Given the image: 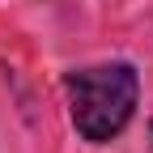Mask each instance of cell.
Masks as SVG:
<instances>
[{
    "label": "cell",
    "mask_w": 153,
    "mask_h": 153,
    "mask_svg": "<svg viewBox=\"0 0 153 153\" xmlns=\"http://www.w3.org/2000/svg\"><path fill=\"white\" fill-rule=\"evenodd\" d=\"M68 106H72V123L85 140L102 145L111 136H119L128 119L136 115L140 98V81L128 64H94V68H76L68 72Z\"/></svg>",
    "instance_id": "6da1fadb"
},
{
    "label": "cell",
    "mask_w": 153,
    "mask_h": 153,
    "mask_svg": "<svg viewBox=\"0 0 153 153\" xmlns=\"http://www.w3.org/2000/svg\"><path fill=\"white\" fill-rule=\"evenodd\" d=\"M149 140H153V119H149Z\"/></svg>",
    "instance_id": "7a4b0ae2"
}]
</instances>
